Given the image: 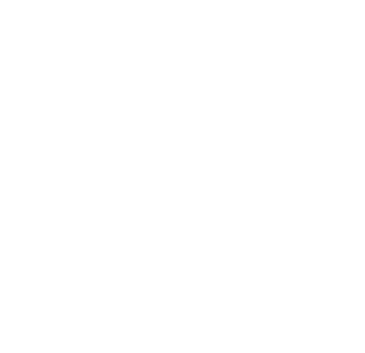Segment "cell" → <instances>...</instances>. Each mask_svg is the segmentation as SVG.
<instances>
[]
</instances>
